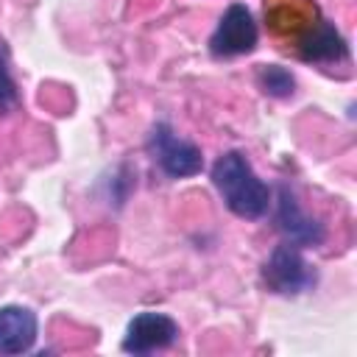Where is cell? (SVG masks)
<instances>
[{"mask_svg": "<svg viewBox=\"0 0 357 357\" xmlns=\"http://www.w3.org/2000/svg\"><path fill=\"white\" fill-rule=\"evenodd\" d=\"M212 184L237 218L257 220L271 206V187L254 173L251 162L240 151H226L218 156L212 165Z\"/></svg>", "mask_w": 357, "mask_h": 357, "instance_id": "obj_1", "label": "cell"}, {"mask_svg": "<svg viewBox=\"0 0 357 357\" xmlns=\"http://www.w3.org/2000/svg\"><path fill=\"white\" fill-rule=\"evenodd\" d=\"M148 153L153 156V162L162 167V173H167L170 178H187L201 173L204 167V156L201 148L176 137V131L167 123H156L148 134Z\"/></svg>", "mask_w": 357, "mask_h": 357, "instance_id": "obj_2", "label": "cell"}, {"mask_svg": "<svg viewBox=\"0 0 357 357\" xmlns=\"http://www.w3.org/2000/svg\"><path fill=\"white\" fill-rule=\"evenodd\" d=\"M262 279H265L268 290L282 293V296H296V293L310 290L318 276H315L312 265L301 257L298 245L282 243L271 251L268 262L262 265Z\"/></svg>", "mask_w": 357, "mask_h": 357, "instance_id": "obj_3", "label": "cell"}, {"mask_svg": "<svg viewBox=\"0 0 357 357\" xmlns=\"http://www.w3.org/2000/svg\"><path fill=\"white\" fill-rule=\"evenodd\" d=\"M257 39H259V31H257L251 11L243 3H231L223 11L215 33L209 36V53L218 59L243 56L257 47Z\"/></svg>", "mask_w": 357, "mask_h": 357, "instance_id": "obj_4", "label": "cell"}, {"mask_svg": "<svg viewBox=\"0 0 357 357\" xmlns=\"http://www.w3.org/2000/svg\"><path fill=\"white\" fill-rule=\"evenodd\" d=\"M178 337V324L165 315V312H139L131 318L126 337H123V351L128 354H148L156 349H167Z\"/></svg>", "mask_w": 357, "mask_h": 357, "instance_id": "obj_5", "label": "cell"}, {"mask_svg": "<svg viewBox=\"0 0 357 357\" xmlns=\"http://www.w3.org/2000/svg\"><path fill=\"white\" fill-rule=\"evenodd\" d=\"M276 192H279V201H276V226L287 237V243H293V245H321L324 237H326V231H324V226L315 218H310L298 206L296 192L287 184H279Z\"/></svg>", "mask_w": 357, "mask_h": 357, "instance_id": "obj_6", "label": "cell"}, {"mask_svg": "<svg viewBox=\"0 0 357 357\" xmlns=\"http://www.w3.org/2000/svg\"><path fill=\"white\" fill-rule=\"evenodd\" d=\"M298 56L304 61H340L349 56L346 39L337 33V28L324 20L315 17L301 33H298V45H296Z\"/></svg>", "mask_w": 357, "mask_h": 357, "instance_id": "obj_7", "label": "cell"}, {"mask_svg": "<svg viewBox=\"0 0 357 357\" xmlns=\"http://www.w3.org/2000/svg\"><path fill=\"white\" fill-rule=\"evenodd\" d=\"M36 340V315L28 307H0V354H22Z\"/></svg>", "mask_w": 357, "mask_h": 357, "instance_id": "obj_8", "label": "cell"}, {"mask_svg": "<svg viewBox=\"0 0 357 357\" xmlns=\"http://www.w3.org/2000/svg\"><path fill=\"white\" fill-rule=\"evenodd\" d=\"M257 84L271 98H290L293 89H296L293 73L287 67H279V64H262L257 70Z\"/></svg>", "mask_w": 357, "mask_h": 357, "instance_id": "obj_9", "label": "cell"}, {"mask_svg": "<svg viewBox=\"0 0 357 357\" xmlns=\"http://www.w3.org/2000/svg\"><path fill=\"white\" fill-rule=\"evenodd\" d=\"M17 106V84L8 73V56H6V47L0 42V114L14 109Z\"/></svg>", "mask_w": 357, "mask_h": 357, "instance_id": "obj_10", "label": "cell"}]
</instances>
